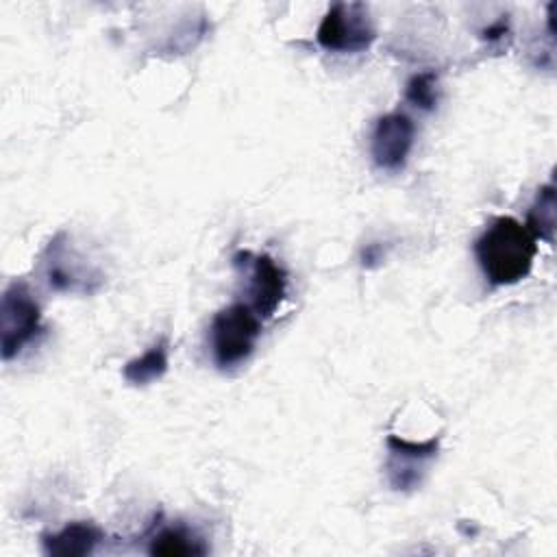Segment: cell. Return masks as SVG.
Instances as JSON below:
<instances>
[{
	"mask_svg": "<svg viewBox=\"0 0 557 557\" xmlns=\"http://www.w3.org/2000/svg\"><path fill=\"white\" fill-rule=\"evenodd\" d=\"M168 339L161 337L144 355L126 361V366L122 368V376L131 385H148L161 379L168 372Z\"/></svg>",
	"mask_w": 557,
	"mask_h": 557,
	"instance_id": "30bf717a",
	"label": "cell"
},
{
	"mask_svg": "<svg viewBox=\"0 0 557 557\" xmlns=\"http://www.w3.org/2000/svg\"><path fill=\"white\" fill-rule=\"evenodd\" d=\"M102 540V531L91 522H70L57 533L41 535L44 550L48 555L78 557L89 555Z\"/></svg>",
	"mask_w": 557,
	"mask_h": 557,
	"instance_id": "9c48e42d",
	"label": "cell"
},
{
	"mask_svg": "<svg viewBox=\"0 0 557 557\" xmlns=\"http://www.w3.org/2000/svg\"><path fill=\"white\" fill-rule=\"evenodd\" d=\"M46 281L57 292H91L100 283V274L83 268L76 255L65 244V233H59L44 252Z\"/></svg>",
	"mask_w": 557,
	"mask_h": 557,
	"instance_id": "ba28073f",
	"label": "cell"
},
{
	"mask_svg": "<svg viewBox=\"0 0 557 557\" xmlns=\"http://www.w3.org/2000/svg\"><path fill=\"white\" fill-rule=\"evenodd\" d=\"M315 37L329 52H361L374 41L376 28L363 2H335L324 13Z\"/></svg>",
	"mask_w": 557,
	"mask_h": 557,
	"instance_id": "3957f363",
	"label": "cell"
},
{
	"mask_svg": "<svg viewBox=\"0 0 557 557\" xmlns=\"http://www.w3.org/2000/svg\"><path fill=\"white\" fill-rule=\"evenodd\" d=\"M41 331V309L24 281H13L0 302V346L9 361Z\"/></svg>",
	"mask_w": 557,
	"mask_h": 557,
	"instance_id": "277c9868",
	"label": "cell"
},
{
	"mask_svg": "<svg viewBox=\"0 0 557 557\" xmlns=\"http://www.w3.org/2000/svg\"><path fill=\"white\" fill-rule=\"evenodd\" d=\"M405 98L407 102H411L413 107L422 109V111H431L437 107L440 100V87H437V74L426 70V72H418L413 74L407 85H405Z\"/></svg>",
	"mask_w": 557,
	"mask_h": 557,
	"instance_id": "4fadbf2b",
	"label": "cell"
},
{
	"mask_svg": "<svg viewBox=\"0 0 557 557\" xmlns=\"http://www.w3.org/2000/svg\"><path fill=\"white\" fill-rule=\"evenodd\" d=\"M416 141V124L403 111H392L374 122L370 154L381 170H403Z\"/></svg>",
	"mask_w": 557,
	"mask_h": 557,
	"instance_id": "5b68a950",
	"label": "cell"
},
{
	"mask_svg": "<svg viewBox=\"0 0 557 557\" xmlns=\"http://www.w3.org/2000/svg\"><path fill=\"white\" fill-rule=\"evenodd\" d=\"M148 553L150 555H168V557L205 555L207 546L194 531H189L183 524H176V527H165L159 533H154L150 540Z\"/></svg>",
	"mask_w": 557,
	"mask_h": 557,
	"instance_id": "8fae6325",
	"label": "cell"
},
{
	"mask_svg": "<svg viewBox=\"0 0 557 557\" xmlns=\"http://www.w3.org/2000/svg\"><path fill=\"white\" fill-rule=\"evenodd\" d=\"M248 296L250 307L261 318H270L285 298L287 274L285 270L265 252L248 255Z\"/></svg>",
	"mask_w": 557,
	"mask_h": 557,
	"instance_id": "52a82bcc",
	"label": "cell"
},
{
	"mask_svg": "<svg viewBox=\"0 0 557 557\" xmlns=\"http://www.w3.org/2000/svg\"><path fill=\"white\" fill-rule=\"evenodd\" d=\"M524 226L535 235V239L553 242L555 233V187L553 183L537 189V196L527 213Z\"/></svg>",
	"mask_w": 557,
	"mask_h": 557,
	"instance_id": "7c38bea8",
	"label": "cell"
},
{
	"mask_svg": "<svg viewBox=\"0 0 557 557\" xmlns=\"http://www.w3.org/2000/svg\"><path fill=\"white\" fill-rule=\"evenodd\" d=\"M537 255L535 235L516 218H494L474 242V257L485 278L496 285H516L529 276Z\"/></svg>",
	"mask_w": 557,
	"mask_h": 557,
	"instance_id": "6da1fadb",
	"label": "cell"
},
{
	"mask_svg": "<svg viewBox=\"0 0 557 557\" xmlns=\"http://www.w3.org/2000/svg\"><path fill=\"white\" fill-rule=\"evenodd\" d=\"M261 335V322L248 302H233L220 309L209 326L211 355L218 368L231 370L244 363Z\"/></svg>",
	"mask_w": 557,
	"mask_h": 557,
	"instance_id": "7a4b0ae2",
	"label": "cell"
},
{
	"mask_svg": "<svg viewBox=\"0 0 557 557\" xmlns=\"http://www.w3.org/2000/svg\"><path fill=\"white\" fill-rule=\"evenodd\" d=\"M507 30H509L507 20H498V22L490 24V26L481 33V37L487 39V41H498V39H503V35H507Z\"/></svg>",
	"mask_w": 557,
	"mask_h": 557,
	"instance_id": "5bb4252c",
	"label": "cell"
},
{
	"mask_svg": "<svg viewBox=\"0 0 557 557\" xmlns=\"http://www.w3.org/2000/svg\"><path fill=\"white\" fill-rule=\"evenodd\" d=\"M387 479L394 490H413L422 481L424 463L440 453V437H431L424 442L403 440L398 435L387 437Z\"/></svg>",
	"mask_w": 557,
	"mask_h": 557,
	"instance_id": "8992f818",
	"label": "cell"
}]
</instances>
